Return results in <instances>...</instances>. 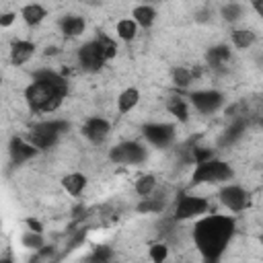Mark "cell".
<instances>
[{
    "instance_id": "6",
    "label": "cell",
    "mask_w": 263,
    "mask_h": 263,
    "mask_svg": "<svg viewBox=\"0 0 263 263\" xmlns=\"http://www.w3.org/2000/svg\"><path fill=\"white\" fill-rule=\"evenodd\" d=\"M78 62H80V66L84 70H91V72H95V70H99L103 66L105 54H103V47H101L99 39L89 41L78 49Z\"/></svg>"
},
{
    "instance_id": "16",
    "label": "cell",
    "mask_w": 263,
    "mask_h": 263,
    "mask_svg": "<svg viewBox=\"0 0 263 263\" xmlns=\"http://www.w3.org/2000/svg\"><path fill=\"white\" fill-rule=\"evenodd\" d=\"M245 124H247V118L232 120L230 128L224 132V136H222V140H220V146H228V144H232L237 138H241V134H243V130H245Z\"/></svg>"
},
{
    "instance_id": "22",
    "label": "cell",
    "mask_w": 263,
    "mask_h": 263,
    "mask_svg": "<svg viewBox=\"0 0 263 263\" xmlns=\"http://www.w3.org/2000/svg\"><path fill=\"white\" fill-rule=\"evenodd\" d=\"M255 41V33L253 31H247V29H239L232 33V43L241 49H247L251 43Z\"/></svg>"
},
{
    "instance_id": "12",
    "label": "cell",
    "mask_w": 263,
    "mask_h": 263,
    "mask_svg": "<svg viewBox=\"0 0 263 263\" xmlns=\"http://www.w3.org/2000/svg\"><path fill=\"white\" fill-rule=\"evenodd\" d=\"M37 150H39V148H35L31 142H23L21 138H15V140L11 142V154H13V161H15L17 165L29 161L31 156L37 154Z\"/></svg>"
},
{
    "instance_id": "7",
    "label": "cell",
    "mask_w": 263,
    "mask_h": 263,
    "mask_svg": "<svg viewBox=\"0 0 263 263\" xmlns=\"http://www.w3.org/2000/svg\"><path fill=\"white\" fill-rule=\"evenodd\" d=\"M208 210V201L203 197H189V195H183L179 201H177V208H175V220H185V218H193L197 214H203Z\"/></svg>"
},
{
    "instance_id": "34",
    "label": "cell",
    "mask_w": 263,
    "mask_h": 263,
    "mask_svg": "<svg viewBox=\"0 0 263 263\" xmlns=\"http://www.w3.org/2000/svg\"><path fill=\"white\" fill-rule=\"evenodd\" d=\"M13 21H15V15L13 13H7V15H3V19H0V25H3V27H11Z\"/></svg>"
},
{
    "instance_id": "21",
    "label": "cell",
    "mask_w": 263,
    "mask_h": 263,
    "mask_svg": "<svg viewBox=\"0 0 263 263\" xmlns=\"http://www.w3.org/2000/svg\"><path fill=\"white\" fill-rule=\"evenodd\" d=\"M154 17H156V13L150 7H138V9H134V21L140 23L142 27H146V29L154 23Z\"/></svg>"
},
{
    "instance_id": "5",
    "label": "cell",
    "mask_w": 263,
    "mask_h": 263,
    "mask_svg": "<svg viewBox=\"0 0 263 263\" xmlns=\"http://www.w3.org/2000/svg\"><path fill=\"white\" fill-rule=\"evenodd\" d=\"M144 148L136 142H124L120 146H115L111 152H109V159L113 163H120V165H136V163H142L144 161Z\"/></svg>"
},
{
    "instance_id": "20",
    "label": "cell",
    "mask_w": 263,
    "mask_h": 263,
    "mask_svg": "<svg viewBox=\"0 0 263 263\" xmlns=\"http://www.w3.org/2000/svg\"><path fill=\"white\" fill-rule=\"evenodd\" d=\"M167 109H169L177 120H181V122H187V118H189L187 105H185L181 99H177V97H171V99L167 101Z\"/></svg>"
},
{
    "instance_id": "14",
    "label": "cell",
    "mask_w": 263,
    "mask_h": 263,
    "mask_svg": "<svg viewBox=\"0 0 263 263\" xmlns=\"http://www.w3.org/2000/svg\"><path fill=\"white\" fill-rule=\"evenodd\" d=\"M230 60V51L226 45H216L212 49H208V62L212 68H222Z\"/></svg>"
},
{
    "instance_id": "26",
    "label": "cell",
    "mask_w": 263,
    "mask_h": 263,
    "mask_svg": "<svg viewBox=\"0 0 263 263\" xmlns=\"http://www.w3.org/2000/svg\"><path fill=\"white\" fill-rule=\"evenodd\" d=\"M165 197H152L144 203H140V212H161V210L165 208Z\"/></svg>"
},
{
    "instance_id": "9",
    "label": "cell",
    "mask_w": 263,
    "mask_h": 263,
    "mask_svg": "<svg viewBox=\"0 0 263 263\" xmlns=\"http://www.w3.org/2000/svg\"><path fill=\"white\" fill-rule=\"evenodd\" d=\"M144 136L154 146H167L173 140L175 132H173L171 126H165V124H150V126L144 128Z\"/></svg>"
},
{
    "instance_id": "1",
    "label": "cell",
    "mask_w": 263,
    "mask_h": 263,
    "mask_svg": "<svg viewBox=\"0 0 263 263\" xmlns=\"http://www.w3.org/2000/svg\"><path fill=\"white\" fill-rule=\"evenodd\" d=\"M235 232V220L228 216H210L195 224L193 239L206 261H216Z\"/></svg>"
},
{
    "instance_id": "23",
    "label": "cell",
    "mask_w": 263,
    "mask_h": 263,
    "mask_svg": "<svg viewBox=\"0 0 263 263\" xmlns=\"http://www.w3.org/2000/svg\"><path fill=\"white\" fill-rule=\"evenodd\" d=\"M118 35L122 39H126V41H132L136 37V21H132V19L120 21L118 23Z\"/></svg>"
},
{
    "instance_id": "36",
    "label": "cell",
    "mask_w": 263,
    "mask_h": 263,
    "mask_svg": "<svg viewBox=\"0 0 263 263\" xmlns=\"http://www.w3.org/2000/svg\"><path fill=\"white\" fill-rule=\"evenodd\" d=\"M257 124H259V126H263V109L257 113Z\"/></svg>"
},
{
    "instance_id": "31",
    "label": "cell",
    "mask_w": 263,
    "mask_h": 263,
    "mask_svg": "<svg viewBox=\"0 0 263 263\" xmlns=\"http://www.w3.org/2000/svg\"><path fill=\"white\" fill-rule=\"evenodd\" d=\"M222 17H224L226 21H237V19L241 17V7H239V5H226V7L222 9Z\"/></svg>"
},
{
    "instance_id": "28",
    "label": "cell",
    "mask_w": 263,
    "mask_h": 263,
    "mask_svg": "<svg viewBox=\"0 0 263 263\" xmlns=\"http://www.w3.org/2000/svg\"><path fill=\"white\" fill-rule=\"evenodd\" d=\"M39 235H41V232L29 230V232L23 237V245H25V247H31V249H41V247H43V241H41Z\"/></svg>"
},
{
    "instance_id": "4",
    "label": "cell",
    "mask_w": 263,
    "mask_h": 263,
    "mask_svg": "<svg viewBox=\"0 0 263 263\" xmlns=\"http://www.w3.org/2000/svg\"><path fill=\"white\" fill-rule=\"evenodd\" d=\"M232 175L230 167L226 163H220V161H206V163H197V169L193 173V185L197 183H218V181H224Z\"/></svg>"
},
{
    "instance_id": "27",
    "label": "cell",
    "mask_w": 263,
    "mask_h": 263,
    "mask_svg": "<svg viewBox=\"0 0 263 263\" xmlns=\"http://www.w3.org/2000/svg\"><path fill=\"white\" fill-rule=\"evenodd\" d=\"M173 80H175L177 86H189L191 80H193V72H189V70H185V68H175Z\"/></svg>"
},
{
    "instance_id": "13",
    "label": "cell",
    "mask_w": 263,
    "mask_h": 263,
    "mask_svg": "<svg viewBox=\"0 0 263 263\" xmlns=\"http://www.w3.org/2000/svg\"><path fill=\"white\" fill-rule=\"evenodd\" d=\"M33 51H35V45H33L31 41H15V43H13V54H11L13 64H15V66L25 64V62L33 56Z\"/></svg>"
},
{
    "instance_id": "2",
    "label": "cell",
    "mask_w": 263,
    "mask_h": 263,
    "mask_svg": "<svg viewBox=\"0 0 263 263\" xmlns=\"http://www.w3.org/2000/svg\"><path fill=\"white\" fill-rule=\"evenodd\" d=\"M33 78L35 82L25 91L29 107L33 111H43V113L54 111L68 93L66 78L51 70H39L33 74Z\"/></svg>"
},
{
    "instance_id": "29",
    "label": "cell",
    "mask_w": 263,
    "mask_h": 263,
    "mask_svg": "<svg viewBox=\"0 0 263 263\" xmlns=\"http://www.w3.org/2000/svg\"><path fill=\"white\" fill-rule=\"evenodd\" d=\"M212 159V150H208V148H193L191 150V161L195 163H206Z\"/></svg>"
},
{
    "instance_id": "33",
    "label": "cell",
    "mask_w": 263,
    "mask_h": 263,
    "mask_svg": "<svg viewBox=\"0 0 263 263\" xmlns=\"http://www.w3.org/2000/svg\"><path fill=\"white\" fill-rule=\"evenodd\" d=\"M27 226H29L33 232H43V226H41V222H37V220H33V218H29V220H27Z\"/></svg>"
},
{
    "instance_id": "3",
    "label": "cell",
    "mask_w": 263,
    "mask_h": 263,
    "mask_svg": "<svg viewBox=\"0 0 263 263\" xmlns=\"http://www.w3.org/2000/svg\"><path fill=\"white\" fill-rule=\"evenodd\" d=\"M62 132H68V124L66 122H45V124H37L27 134V140L35 148H49Z\"/></svg>"
},
{
    "instance_id": "10",
    "label": "cell",
    "mask_w": 263,
    "mask_h": 263,
    "mask_svg": "<svg viewBox=\"0 0 263 263\" xmlns=\"http://www.w3.org/2000/svg\"><path fill=\"white\" fill-rule=\"evenodd\" d=\"M220 199H222V203H224L226 208L232 210V212H241V210H245V206H247V201H249L247 193H245L241 187H235V185L224 187V189L220 191Z\"/></svg>"
},
{
    "instance_id": "11",
    "label": "cell",
    "mask_w": 263,
    "mask_h": 263,
    "mask_svg": "<svg viewBox=\"0 0 263 263\" xmlns=\"http://www.w3.org/2000/svg\"><path fill=\"white\" fill-rule=\"evenodd\" d=\"M82 134H84L91 142L99 144V142H103L105 138H107V134H109V124L105 122V120H101V118H91V120L84 124Z\"/></svg>"
},
{
    "instance_id": "8",
    "label": "cell",
    "mask_w": 263,
    "mask_h": 263,
    "mask_svg": "<svg viewBox=\"0 0 263 263\" xmlns=\"http://www.w3.org/2000/svg\"><path fill=\"white\" fill-rule=\"evenodd\" d=\"M191 99H193V105L201 113L216 111L220 107V103H222V95L216 93V91H199V93H193Z\"/></svg>"
},
{
    "instance_id": "24",
    "label": "cell",
    "mask_w": 263,
    "mask_h": 263,
    "mask_svg": "<svg viewBox=\"0 0 263 263\" xmlns=\"http://www.w3.org/2000/svg\"><path fill=\"white\" fill-rule=\"evenodd\" d=\"M154 187H156V179H154L152 175H144V177H140V179L136 181V191H138L140 195H144V197H148V195L154 191Z\"/></svg>"
},
{
    "instance_id": "19",
    "label": "cell",
    "mask_w": 263,
    "mask_h": 263,
    "mask_svg": "<svg viewBox=\"0 0 263 263\" xmlns=\"http://www.w3.org/2000/svg\"><path fill=\"white\" fill-rule=\"evenodd\" d=\"M45 17V9L39 7V5H29L23 9V19L27 25H39Z\"/></svg>"
},
{
    "instance_id": "17",
    "label": "cell",
    "mask_w": 263,
    "mask_h": 263,
    "mask_svg": "<svg viewBox=\"0 0 263 263\" xmlns=\"http://www.w3.org/2000/svg\"><path fill=\"white\" fill-rule=\"evenodd\" d=\"M62 183H64V187H66V191H68V193L78 195V193L84 189L86 179H84V175H80V173H72V175H66Z\"/></svg>"
},
{
    "instance_id": "30",
    "label": "cell",
    "mask_w": 263,
    "mask_h": 263,
    "mask_svg": "<svg viewBox=\"0 0 263 263\" xmlns=\"http://www.w3.org/2000/svg\"><path fill=\"white\" fill-rule=\"evenodd\" d=\"M167 253H169L167 245H154V247L150 249V259L156 261V263H161V261H165Z\"/></svg>"
},
{
    "instance_id": "35",
    "label": "cell",
    "mask_w": 263,
    "mask_h": 263,
    "mask_svg": "<svg viewBox=\"0 0 263 263\" xmlns=\"http://www.w3.org/2000/svg\"><path fill=\"white\" fill-rule=\"evenodd\" d=\"M253 9L257 11L259 17H263V0H253Z\"/></svg>"
},
{
    "instance_id": "37",
    "label": "cell",
    "mask_w": 263,
    "mask_h": 263,
    "mask_svg": "<svg viewBox=\"0 0 263 263\" xmlns=\"http://www.w3.org/2000/svg\"><path fill=\"white\" fill-rule=\"evenodd\" d=\"M261 243H263V237H261Z\"/></svg>"
},
{
    "instance_id": "32",
    "label": "cell",
    "mask_w": 263,
    "mask_h": 263,
    "mask_svg": "<svg viewBox=\"0 0 263 263\" xmlns=\"http://www.w3.org/2000/svg\"><path fill=\"white\" fill-rule=\"evenodd\" d=\"M91 261H109L111 259V251L107 247H97L95 253L89 257Z\"/></svg>"
},
{
    "instance_id": "18",
    "label": "cell",
    "mask_w": 263,
    "mask_h": 263,
    "mask_svg": "<svg viewBox=\"0 0 263 263\" xmlns=\"http://www.w3.org/2000/svg\"><path fill=\"white\" fill-rule=\"evenodd\" d=\"M62 31L68 37H76V35H80L84 31V21L80 17H66L62 21Z\"/></svg>"
},
{
    "instance_id": "25",
    "label": "cell",
    "mask_w": 263,
    "mask_h": 263,
    "mask_svg": "<svg viewBox=\"0 0 263 263\" xmlns=\"http://www.w3.org/2000/svg\"><path fill=\"white\" fill-rule=\"evenodd\" d=\"M97 39H99V43H101V47H103L105 60H111V58L118 54V45H115V41H111L105 33H99V35H97Z\"/></svg>"
},
{
    "instance_id": "15",
    "label": "cell",
    "mask_w": 263,
    "mask_h": 263,
    "mask_svg": "<svg viewBox=\"0 0 263 263\" xmlns=\"http://www.w3.org/2000/svg\"><path fill=\"white\" fill-rule=\"evenodd\" d=\"M138 99H140V93H138L136 89L124 91V93L120 95V99H118V107H120V111H122V113L132 111L136 105H138Z\"/></svg>"
}]
</instances>
